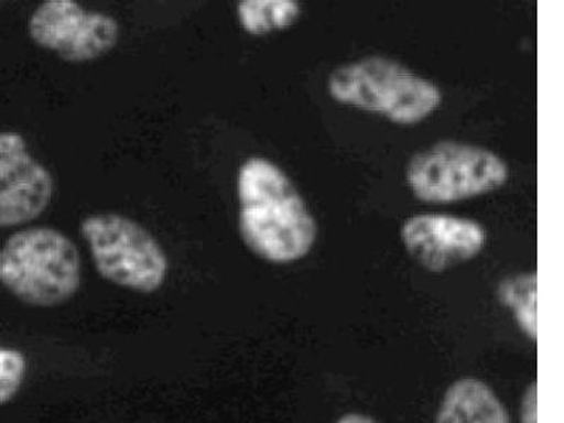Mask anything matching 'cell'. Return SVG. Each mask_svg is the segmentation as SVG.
Wrapping results in <instances>:
<instances>
[{
    "mask_svg": "<svg viewBox=\"0 0 564 423\" xmlns=\"http://www.w3.org/2000/svg\"><path fill=\"white\" fill-rule=\"evenodd\" d=\"M239 228L254 254L286 264L310 253L316 225L289 176L264 159L247 160L239 171Z\"/></svg>",
    "mask_w": 564,
    "mask_h": 423,
    "instance_id": "6da1fadb",
    "label": "cell"
},
{
    "mask_svg": "<svg viewBox=\"0 0 564 423\" xmlns=\"http://www.w3.org/2000/svg\"><path fill=\"white\" fill-rule=\"evenodd\" d=\"M80 276L77 247L55 229L19 231L0 250V284L28 305L64 304L77 294Z\"/></svg>",
    "mask_w": 564,
    "mask_h": 423,
    "instance_id": "7a4b0ae2",
    "label": "cell"
},
{
    "mask_svg": "<svg viewBox=\"0 0 564 423\" xmlns=\"http://www.w3.org/2000/svg\"><path fill=\"white\" fill-rule=\"evenodd\" d=\"M332 97L398 124H415L442 102L440 88L400 63L384 57L362 58L332 73Z\"/></svg>",
    "mask_w": 564,
    "mask_h": 423,
    "instance_id": "3957f363",
    "label": "cell"
},
{
    "mask_svg": "<svg viewBox=\"0 0 564 423\" xmlns=\"http://www.w3.org/2000/svg\"><path fill=\"white\" fill-rule=\"evenodd\" d=\"M95 269L122 289L153 294L169 275L167 254L149 230L122 215L88 216L80 224Z\"/></svg>",
    "mask_w": 564,
    "mask_h": 423,
    "instance_id": "277c9868",
    "label": "cell"
},
{
    "mask_svg": "<svg viewBox=\"0 0 564 423\" xmlns=\"http://www.w3.org/2000/svg\"><path fill=\"white\" fill-rule=\"evenodd\" d=\"M508 174L507 164L492 151L445 141L417 153L406 180L425 203L452 204L500 188Z\"/></svg>",
    "mask_w": 564,
    "mask_h": 423,
    "instance_id": "5b68a950",
    "label": "cell"
},
{
    "mask_svg": "<svg viewBox=\"0 0 564 423\" xmlns=\"http://www.w3.org/2000/svg\"><path fill=\"white\" fill-rule=\"evenodd\" d=\"M29 33L65 62L88 63L118 44L120 29L109 14L89 12L73 0H47L30 18Z\"/></svg>",
    "mask_w": 564,
    "mask_h": 423,
    "instance_id": "8992f818",
    "label": "cell"
},
{
    "mask_svg": "<svg viewBox=\"0 0 564 423\" xmlns=\"http://www.w3.org/2000/svg\"><path fill=\"white\" fill-rule=\"evenodd\" d=\"M53 195V176L29 153L23 135L0 133V229L39 218Z\"/></svg>",
    "mask_w": 564,
    "mask_h": 423,
    "instance_id": "52a82bcc",
    "label": "cell"
},
{
    "mask_svg": "<svg viewBox=\"0 0 564 423\" xmlns=\"http://www.w3.org/2000/svg\"><path fill=\"white\" fill-rule=\"evenodd\" d=\"M402 239L417 264L442 273L475 259L486 245V230L475 220L426 214L406 220Z\"/></svg>",
    "mask_w": 564,
    "mask_h": 423,
    "instance_id": "ba28073f",
    "label": "cell"
},
{
    "mask_svg": "<svg viewBox=\"0 0 564 423\" xmlns=\"http://www.w3.org/2000/svg\"><path fill=\"white\" fill-rule=\"evenodd\" d=\"M435 423H511V417L490 386L466 377L447 388Z\"/></svg>",
    "mask_w": 564,
    "mask_h": 423,
    "instance_id": "9c48e42d",
    "label": "cell"
},
{
    "mask_svg": "<svg viewBox=\"0 0 564 423\" xmlns=\"http://www.w3.org/2000/svg\"><path fill=\"white\" fill-rule=\"evenodd\" d=\"M238 13L247 33L263 35L291 26L300 18L301 8L292 0H243Z\"/></svg>",
    "mask_w": 564,
    "mask_h": 423,
    "instance_id": "30bf717a",
    "label": "cell"
},
{
    "mask_svg": "<svg viewBox=\"0 0 564 423\" xmlns=\"http://www.w3.org/2000/svg\"><path fill=\"white\" fill-rule=\"evenodd\" d=\"M536 274H520L503 279L498 285V299L512 311L523 334L536 341Z\"/></svg>",
    "mask_w": 564,
    "mask_h": 423,
    "instance_id": "8fae6325",
    "label": "cell"
},
{
    "mask_svg": "<svg viewBox=\"0 0 564 423\" xmlns=\"http://www.w3.org/2000/svg\"><path fill=\"white\" fill-rule=\"evenodd\" d=\"M28 375V360L22 351L0 346V406L19 394Z\"/></svg>",
    "mask_w": 564,
    "mask_h": 423,
    "instance_id": "7c38bea8",
    "label": "cell"
},
{
    "mask_svg": "<svg viewBox=\"0 0 564 423\" xmlns=\"http://www.w3.org/2000/svg\"><path fill=\"white\" fill-rule=\"evenodd\" d=\"M536 382L528 386L521 402V423H536Z\"/></svg>",
    "mask_w": 564,
    "mask_h": 423,
    "instance_id": "4fadbf2b",
    "label": "cell"
},
{
    "mask_svg": "<svg viewBox=\"0 0 564 423\" xmlns=\"http://www.w3.org/2000/svg\"><path fill=\"white\" fill-rule=\"evenodd\" d=\"M336 423H380L376 420H372L371 416L365 414H357V412H350V414H346L340 417Z\"/></svg>",
    "mask_w": 564,
    "mask_h": 423,
    "instance_id": "5bb4252c",
    "label": "cell"
}]
</instances>
